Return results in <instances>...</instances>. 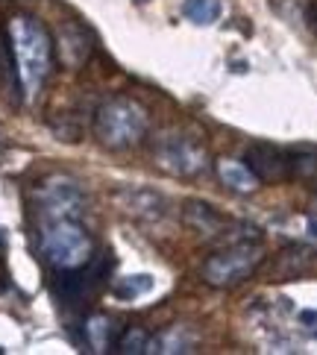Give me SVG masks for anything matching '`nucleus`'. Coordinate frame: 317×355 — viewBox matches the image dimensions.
Instances as JSON below:
<instances>
[{
    "label": "nucleus",
    "instance_id": "a211bd4d",
    "mask_svg": "<svg viewBox=\"0 0 317 355\" xmlns=\"http://www.w3.org/2000/svg\"><path fill=\"white\" fill-rule=\"evenodd\" d=\"M306 18H309V27H311V33L317 35V0H314V3L309 6V15H306Z\"/></svg>",
    "mask_w": 317,
    "mask_h": 355
},
{
    "label": "nucleus",
    "instance_id": "ddd939ff",
    "mask_svg": "<svg viewBox=\"0 0 317 355\" xmlns=\"http://www.w3.org/2000/svg\"><path fill=\"white\" fill-rule=\"evenodd\" d=\"M182 15L197 27H212L221 18V0H185Z\"/></svg>",
    "mask_w": 317,
    "mask_h": 355
},
{
    "label": "nucleus",
    "instance_id": "39448f33",
    "mask_svg": "<svg viewBox=\"0 0 317 355\" xmlns=\"http://www.w3.org/2000/svg\"><path fill=\"white\" fill-rule=\"evenodd\" d=\"M35 206H39L42 223L62 220V218L80 220L85 214V194L77 180L56 173V176H47V180L35 188Z\"/></svg>",
    "mask_w": 317,
    "mask_h": 355
},
{
    "label": "nucleus",
    "instance_id": "6ab92c4d",
    "mask_svg": "<svg viewBox=\"0 0 317 355\" xmlns=\"http://www.w3.org/2000/svg\"><path fill=\"white\" fill-rule=\"evenodd\" d=\"M138 3H147V0H138Z\"/></svg>",
    "mask_w": 317,
    "mask_h": 355
},
{
    "label": "nucleus",
    "instance_id": "f257e3e1",
    "mask_svg": "<svg viewBox=\"0 0 317 355\" xmlns=\"http://www.w3.org/2000/svg\"><path fill=\"white\" fill-rule=\"evenodd\" d=\"M9 50H12V65L21 92L27 97H35L42 92L44 80L50 77L53 65V42L47 30L30 15H18L9 21Z\"/></svg>",
    "mask_w": 317,
    "mask_h": 355
},
{
    "label": "nucleus",
    "instance_id": "f8f14e48",
    "mask_svg": "<svg viewBox=\"0 0 317 355\" xmlns=\"http://www.w3.org/2000/svg\"><path fill=\"white\" fill-rule=\"evenodd\" d=\"M191 347H194V335L180 326L150 340V352H191Z\"/></svg>",
    "mask_w": 317,
    "mask_h": 355
},
{
    "label": "nucleus",
    "instance_id": "6e6552de",
    "mask_svg": "<svg viewBox=\"0 0 317 355\" xmlns=\"http://www.w3.org/2000/svg\"><path fill=\"white\" fill-rule=\"evenodd\" d=\"M247 164H250V171L259 176V180H288L291 176V168H288V153L285 150H279V147H271V144H252L247 147Z\"/></svg>",
    "mask_w": 317,
    "mask_h": 355
},
{
    "label": "nucleus",
    "instance_id": "f3484780",
    "mask_svg": "<svg viewBox=\"0 0 317 355\" xmlns=\"http://www.w3.org/2000/svg\"><path fill=\"white\" fill-rule=\"evenodd\" d=\"M288 168H291V176H314L317 173V153L314 150H294L288 153Z\"/></svg>",
    "mask_w": 317,
    "mask_h": 355
},
{
    "label": "nucleus",
    "instance_id": "7ed1b4c3",
    "mask_svg": "<svg viewBox=\"0 0 317 355\" xmlns=\"http://www.w3.org/2000/svg\"><path fill=\"white\" fill-rule=\"evenodd\" d=\"M42 256L56 273L80 270L94 259V241L74 218L47 220L42 226Z\"/></svg>",
    "mask_w": 317,
    "mask_h": 355
},
{
    "label": "nucleus",
    "instance_id": "f03ea898",
    "mask_svg": "<svg viewBox=\"0 0 317 355\" xmlns=\"http://www.w3.org/2000/svg\"><path fill=\"white\" fill-rule=\"evenodd\" d=\"M150 130L147 109L132 97H109L94 112V138L109 150H130L144 141Z\"/></svg>",
    "mask_w": 317,
    "mask_h": 355
},
{
    "label": "nucleus",
    "instance_id": "4468645a",
    "mask_svg": "<svg viewBox=\"0 0 317 355\" xmlns=\"http://www.w3.org/2000/svg\"><path fill=\"white\" fill-rule=\"evenodd\" d=\"M150 288H153V276L135 273V276H123V279H118L115 288H112V294H115L118 300H138V297H144Z\"/></svg>",
    "mask_w": 317,
    "mask_h": 355
},
{
    "label": "nucleus",
    "instance_id": "0eeeda50",
    "mask_svg": "<svg viewBox=\"0 0 317 355\" xmlns=\"http://www.w3.org/2000/svg\"><path fill=\"white\" fill-rule=\"evenodd\" d=\"M118 206L135 220H162L168 214V200H164L153 188H121L118 191Z\"/></svg>",
    "mask_w": 317,
    "mask_h": 355
},
{
    "label": "nucleus",
    "instance_id": "9d476101",
    "mask_svg": "<svg viewBox=\"0 0 317 355\" xmlns=\"http://www.w3.org/2000/svg\"><path fill=\"white\" fill-rule=\"evenodd\" d=\"M218 180L223 182L226 191H232V194H252L262 185L259 176L250 171V164L238 162V159H221L218 162Z\"/></svg>",
    "mask_w": 317,
    "mask_h": 355
},
{
    "label": "nucleus",
    "instance_id": "dca6fc26",
    "mask_svg": "<svg viewBox=\"0 0 317 355\" xmlns=\"http://www.w3.org/2000/svg\"><path fill=\"white\" fill-rule=\"evenodd\" d=\"M118 352L123 355H142V352H150V335L144 329L138 326H130L126 332L118 338Z\"/></svg>",
    "mask_w": 317,
    "mask_h": 355
},
{
    "label": "nucleus",
    "instance_id": "423d86ee",
    "mask_svg": "<svg viewBox=\"0 0 317 355\" xmlns=\"http://www.w3.org/2000/svg\"><path fill=\"white\" fill-rule=\"evenodd\" d=\"M162 171L173 176H200L209 168V153L197 138H188L182 132H164L153 150Z\"/></svg>",
    "mask_w": 317,
    "mask_h": 355
},
{
    "label": "nucleus",
    "instance_id": "9b49d317",
    "mask_svg": "<svg viewBox=\"0 0 317 355\" xmlns=\"http://www.w3.org/2000/svg\"><path fill=\"white\" fill-rule=\"evenodd\" d=\"M185 220L194 226V230H200V232H209V235H214L223 226V218L218 211H214L212 206H206V202H197V200H191V202H185Z\"/></svg>",
    "mask_w": 317,
    "mask_h": 355
},
{
    "label": "nucleus",
    "instance_id": "1a4fd4ad",
    "mask_svg": "<svg viewBox=\"0 0 317 355\" xmlns=\"http://www.w3.org/2000/svg\"><path fill=\"white\" fill-rule=\"evenodd\" d=\"M59 56L65 65L71 68H80L83 62L88 59L92 53V39H88V33L80 27V24H65V27L59 30Z\"/></svg>",
    "mask_w": 317,
    "mask_h": 355
},
{
    "label": "nucleus",
    "instance_id": "20e7f679",
    "mask_svg": "<svg viewBox=\"0 0 317 355\" xmlns=\"http://www.w3.org/2000/svg\"><path fill=\"white\" fill-rule=\"evenodd\" d=\"M262 259H264V252L259 244L238 241V244L214 252V256L203 261V279H206L212 288H232L256 273Z\"/></svg>",
    "mask_w": 317,
    "mask_h": 355
},
{
    "label": "nucleus",
    "instance_id": "2eb2a0df",
    "mask_svg": "<svg viewBox=\"0 0 317 355\" xmlns=\"http://www.w3.org/2000/svg\"><path fill=\"white\" fill-rule=\"evenodd\" d=\"M109 335H112V320H109V317L94 314L92 320L85 323V340H88V347H92L94 352H106Z\"/></svg>",
    "mask_w": 317,
    "mask_h": 355
}]
</instances>
